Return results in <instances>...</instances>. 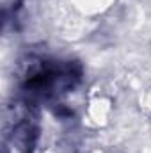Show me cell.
Wrapping results in <instances>:
<instances>
[{
    "label": "cell",
    "instance_id": "6da1fadb",
    "mask_svg": "<svg viewBox=\"0 0 151 153\" xmlns=\"http://www.w3.org/2000/svg\"><path fill=\"white\" fill-rule=\"evenodd\" d=\"M80 78L82 68L73 61H41L27 73L23 91L38 102H57L75 89Z\"/></svg>",
    "mask_w": 151,
    "mask_h": 153
}]
</instances>
